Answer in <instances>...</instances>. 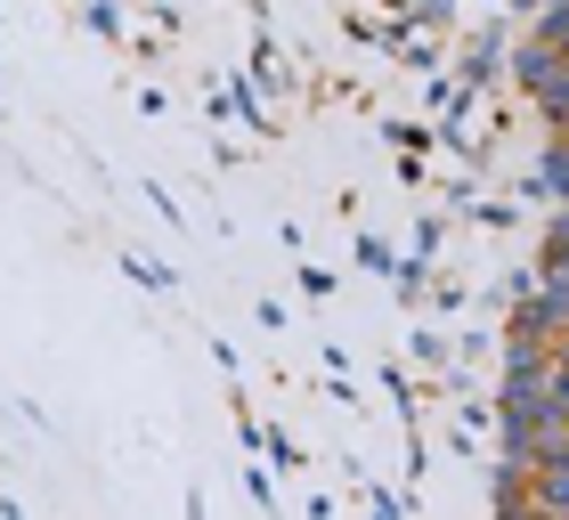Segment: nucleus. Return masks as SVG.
I'll return each mask as SVG.
<instances>
[{"label":"nucleus","mask_w":569,"mask_h":520,"mask_svg":"<svg viewBox=\"0 0 569 520\" xmlns=\"http://www.w3.org/2000/svg\"><path fill=\"white\" fill-rule=\"evenodd\" d=\"M497 82H505V24H480V33L456 49V90H480L488 98Z\"/></svg>","instance_id":"nucleus-1"},{"label":"nucleus","mask_w":569,"mask_h":520,"mask_svg":"<svg viewBox=\"0 0 569 520\" xmlns=\"http://www.w3.org/2000/svg\"><path fill=\"white\" fill-rule=\"evenodd\" d=\"M521 203H546V212H553V203H569V139H561V130L546 139V154L529 163V179H521Z\"/></svg>","instance_id":"nucleus-2"},{"label":"nucleus","mask_w":569,"mask_h":520,"mask_svg":"<svg viewBox=\"0 0 569 520\" xmlns=\"http://www.w3.org/2000/svg\"><path fill=\"white\" fill-rule=\"evenodd\" d=\"M391 24H416V33H431V24H456V0H391Z\"/></svg>","instance_id":"nucleus-3"},{"label":"nucleus","mask_w":569,"mask_h":520,"mask_svg":"<svg viewBox=\"0 0 569 520\" xmlns=\"http://www.w3.org/2000/svg\"><path fill=\"white\" fill-rule=\"evenodd\" d=\"M537 269H569V203L546 212V252H537Z\"/></svg>","instance_id":"nucleus-4"},{"label":"nucleus","mask_w":569,"mask_h":520,"mask_svg":"<svg viewBox=\"0 0 569 520\" xmlns=\"http://www.w3.org/2000/svg\"><path fill=\"white\" fill-rule=\"evenodd\" d=\"M537 41L569 58V0H546V9H537Z\"/></svg>","instance_id":"nucleus-5"},{"label":"nucleus","mask_w":569,"mask_h":520,"mask_svg":"<svg viewBox=\"0 0 569 520\" xmlns=\"http://www.w3.org/2000/svg\"><path fill=\"white\" fill-rule=\"evenodd\" d=\"M382 139H391L399 154H423V147L439 139V130H431V122H382Z\"/></svg>","instance_id":"nucleus-6"},{"label":"nucleus","mask_w":569,"mask_h":520,"mask_svg":"<svg viewBox=\"0 0 569 520\" xmlns=\"http://www.w3.org/2000/svg\"><path fill=\"white\" fill-rule=\"evenodd\" d=\"M358 269H382V277H391V269H399V252L382 244V237H358Z\"/></svg>","instance_id":"nucleus-7"},{"label":"nucleus","mask_w":569,"mask_h":520,"mask_svg":"<svg viewBox=\"0 0 569 520\" xmlns=\"http://www.w3.org/2000/svg\"><path fill=\"white\" fill-rule=\"evenodd\" d=\"M439 237H448V220H439V212L416 220V260H439Z\"/></svg>","instance_id":"nucleus-8"},{"label":"nucleus","mask_w":569,"mask_h":520,"mask_svg":"<svg viewBox=\"0 0 569 520\" xmlns=\"http://www.w3.org/2000/svg\"><path fill=\"white\" fill-rule=\"evenodd\" d=\"M122 269H131L139 284H154V293H171V269H163V260H139V252H131V260H122Z\"/></svg>","instance_id":"nucleus-9"},{"label":"nucleus","mask_w":569,"mask_h":520,"mask_svg":"<svg viewBox=\"0 0 569 520\" xmlns=\"http://www.w3.org/2000/svg\"><path fill=\"white\" fill-rule=\"evenodd\" d=\"M82 17H90V33H107V41L122 33V9H114V0H90V9H82Z\"/></svg>","instance_id":"nucleus-10"}]
</instances>
